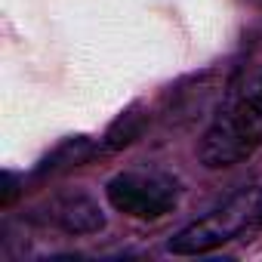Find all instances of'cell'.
Wrapping results in <instances>:
<instances>
[{"instance_id":"6da1fadb","label":"cell","mask_w":262,"mask_h":262,"mask_svg":"<svg viewBox=\"0 0 262 262\" xmlns=\"http://www.w3.org/2000/svg\"><path fill=\"white\" fill-rule=\"evenodd\" d=\"M262 145V34H253L225 80L222 105L198 145L207 170H225Z\"/></svg>"},{"instance_id":"7a4b0ae2","label":"cell","mask_w":262,"mask_h":262,"mask_svg":"<svg viewBox=\"0 0 262 262\" xmlns=\"http://www.w3.org/2000/svg\"><path fill=\"white\" fill-rule=\"evenodd\" d=\"M259 207H262V185H247V188L234 191L225 204H219L216 210L201 216L198 222L176 231L170 237L167 250L176 256L210 253V250L228 244L231 237H237L253 219H259Z\"/></svg>"},{"instance_id":"5b68a950","label":"cell","mask_w":262,"mask_h":262,"mask_svg":"<svg viewBox=\"0 0 262 262\" xmlns=\"http://www.w3.org/2000/svg\"><path fill=\"white\" fill-rule=\"evenodd\" d=\"M247 4H253V7H259V10H262V0H247Z\"/></svg>"},{"instance_id":"8992f818","label":"cell","mask_w":262,"mask_h":262,"mask_svg":"<svg viewBox=\"0 0 262 262\" xmlns=\"http://www.w3.org/2000/svg\"><path fill=\"white\" fill-rule=\"evenodd\" d=\"M259 222H262V207H259Z\"/></svg>"},{"instance_id":"277c9868","label":"cell","mask_w":262,"mask_h":262,"mask_svg":"<svg viewBox=\"0 0 262 262\" xmlns=\"http://www.w3.org/2000/svg\"><path fill=\"white\" fill-rule=\"evenodd\" d=\"M43 219L68 234H93V231H102L105 228V216L99 210V204L83 194V191H74V194H62L56 201H50Z\"/></svg>"},{"instance_id":"3957f363","label":"cell","mask_w":262,"mask_h":262,"mask_svg":"<svg viewBox=\"0 0 262 262\" xmlns=\"http://www.w3.org/2000/svg\"><path fill=\"white\" fill-rule=\"evenodd\" d=\"M108 204L133 219H161L179 204V182L158 170H123L105 185Z\"/></svg>"}]
</instances>
